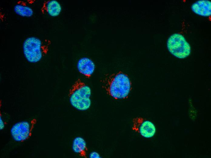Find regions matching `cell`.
<instances>
[{"label": "cell", "mask_w": 211, "mask_h": 158, "mask_svg": "<svg viewBox=\"0 0 211 158\" xmlns=\"http://www.w3.org/2000/svg\"><path fill=\"white\" fill-rule=\"evenodd\" d=\"M132 129L146 138L152 137L156 131L155 127L152 122L141 117L133 119Z\"/></svg>", "instance_id": "obj_6"}, {"label": "cell", "mask_w": 211, "mask_h": 158, "mask_svg": "<svg viewBox=\"0 0 211 158\" xmlns=\"http://www.w3.org/2000/svg\"><path fill=\"white\" fill-rule=\"evenodd\" d=\"M0 130H2L3 129L4 127V121H3V120H2V118H1V117L0 116Z\"/></svg>", "instance_id": "obj_13"}, {"label": "cell", "mask_w": 211, "mask_h": 158, "mask_svg": "<svg viewBox=\"0 0 211 158\" xmlns=\"http://www.w3.org/2000/svg\"><path fill=\"white\" fill-rule=\"evenodd\" d=\"M14 10L16 14L22 17H31L34 13L32 9L23 2H18L14 6Z\"/></svg>", "instance_id": "obj_11"}, {"label": "cell", "mask_w": 211, "mask_h": 158, "mask_svg": "<svg viewBox=\"0 0 211 158\" xmlns=\"http://www.w3.org/2000/svg\"><path fill=\"white\" fill-rule=\"evenodd\" d=\"M49 45L47 40H41L35 37H29L23 44L25 57L30 63H37L47 54Z\"/></svg>", "instance_id": "obj_3"}, {"label": "cell", "mask_w": 211, "mask_h": 158, "mask_svg": "<svg viewBox=\"0 0 211 158\" xmlns=\"http://www.w3.org/2000/svg\"><path fill=\"white\" fill-rule=\"evenodd\" d=\"M35 122L31 124L27 121L20 122L14 124L10 130L11 134L14 140L22 142L29 138L32 135Z\"/></svg>", "instance_id": "obj_5"}, {"label": "cell", "mask_w": 211, "mask_h": 158, "mask_svg": "<svg viewBox=\"0 0 211 158\" xmlns=\"http://www.w3.org/2000/svg\"><path fill=\"white\" fill-rule=\"evenodd\" d=\"M191 9L195 13L204 17L211 15V2L208 0H200L192 4Z\"/></svg>", "instance_id": "obj_8"}, {"label": "cell", "mask_w": 211, "mask_h": 158, "mask_svg": "<svg viewBox=\"0 0 211 158\" xmlns=\"http://www.w3.org/2000/svg\"><path fill=\"white\" fill-rule=\"evenodd\" d=\"M102 83L107 94L115 99L127 98L131 89L129 78L121 71L106 77Z\"/></svg>", "instance_id": "obj_1"}, {"label": "cell", "mask_w": 211, "mask_h": 158, "mask_svg": "<svg viewBox=\"0 0 211 158\" xmlns=\"http://www.w3.org/2000/svg\"><path fill=\"white\" fill-rule=\"evenodd\" d=\"M72 149L73 151L81 157L87 158L88 149L85 141L82 137H77L73 141Z\"/></svg>", "instance_id": "obj_10"}, {"label": "cell", "mask_w": 211, "mask_h": 158, "mask_svg": "<svg viewBox=\"0 0 211 158\" xmlns=\"http://www.w3.org/2000/svg\"><path fill=\"white\" fill-rule=\"evenodd\" d=\"M167 45L170 53L178 58H185L191 53L189 44L180 34L176 33L171 35L167 40Z\"/></svg>", "instance_id": "obj_4"}, {"label": "cell", "mask_w": 211, "mask_h": 158, "mask_svg": "<svg viewBox=\"0 0 211 158\" xmlns=\"http://www.w3.org/2000/svg\"><path fill=\"white\" fill-rule=\"evenodd\" d=\"M62 9L61 6L57 1L48 0L43 3L41 11L43 13H46L51 16L56 17L60 14Z\"/></svg>", "instance_id": "obj_9"}, {"label": "cell", "mask_w": 211, "mask_h": 158, "mask_svg": "<svg viewBox=\"0 0 211 158\" xmlns=\"http://www.w3.org/2000/svg\"><path fill=\"white\" fill-rule=\"evenodd\" d=\"M89 157L90 158H100V156L97 152H93L90 154Z\"/></svg>", "instance_id": "obj_12"}, {"label": "cell", "mask_w": 211, "mask_h": 158, "mask_svg": "<svg viewBox=\"0 0 211 158\" xmlns=\"http://www.w3.org/2000/svg\"><path fill=\"white\" fill-rule=\"evenodd\" d=\"M90 88L80 79H77L69 90V97L71 105L79 111L88 109L91 105Z\"/></svg>", "instance_id": "obj_2"}, {"label": "cell", "mask_w": 211, "mask_h": 158, "mask_svg": "<svg viewBox=\"0 0 211 158\" xmlns=\"http://www.w3.org/2000/svg\"><path fill=\"white\" fill-rule=\"evenodd\" d=\"M79 72L87 78H89L94 71L95 65L93 61L87 57L80 58L77 64Z\"/></svg>", "instance_id": "obj_7"}]
</instances>
